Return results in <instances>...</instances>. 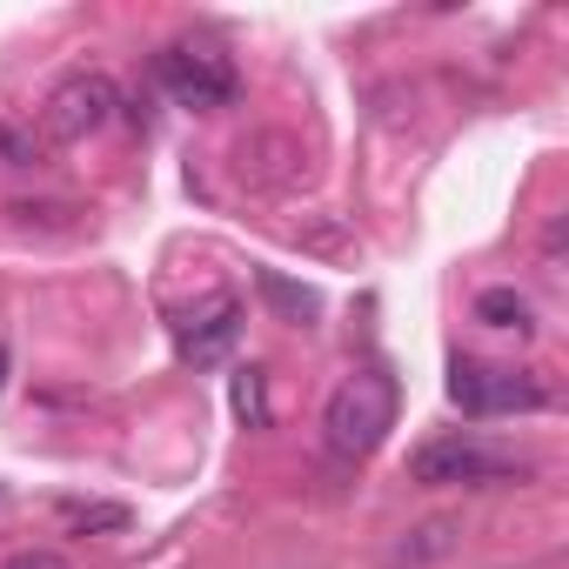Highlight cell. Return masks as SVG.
I'll return each mask as SVG.
<instances>
[{
  "label": "cell",
  "mask_w": 569,
  "mask_h": 569,
  "mask_svg": "<svg viewBox=\"0 0 569 569\" xmlns=\"http://www.w3.org/2000/svg\"><path fill=\"white\" fill-rule=\"evenodd\" d=\"M462 549V516H422V522H409L396 542H389V569H429V562H449Z\"/></svg>",
  "instance_id": "obj_7"
},
{
  "label": "cell",
  "mask_w": 569,
  "mask_h": 569,
  "mask_svg": "<svg viewBox=\"0 0 569 569\" xmlns=\"http://www.w3.org/2000/svg\"><path fill=\"white\" fill-rule=\"evenodd\" d=\"M0 369H8V349H0Z\"/></svg>",
  "instance_id": "obj_18"
},
{
  "label": "cell",
  "mask_w": 569,
  "mask_h": 569,
  "mask_svg": "<svg viewBox=\"0 0 569 569\" xmlns=\"http://www.w3.org/2000/svg\"><path fill=\"white\" fill-rule=\"evenodd\" d=\"M542 254H549V261H562V221H549V234H542Z\"/></svg>",
  "instance_id": "obj_17"
},
{
  "label": "cell",
  "mask_w": 569,
  "mask_h": 569,
  "mask_svg": "<svg viewBox=\"0 0 569 569\" xmlns=\"http://www.w3.org/2000/svg\"><path fill=\"white\" fill-rule=\"evenodd\" d=\"M134 522V509L128 502H61V529H74V536H121Z\"/></svg>",
  "instance_id": "obj_11"
},
{
  "label": "cell",
  "mask_w": 569,
  "mask_h": 569,
  "mask_svg": "<svg viewBox=\"0 0 569 569\" xmlns=\"http://www.w3.org/2000/svg\"><path fill=\"white\" fill-rule=\"evenodd\" d=\"M502 476H529V462L496 456L476 436H436L409 456V482H422V489H456V482L476 489V482H502Z\"/></svg>",
  "instance_id": "obj_3"
},
{
  "label": "cell",
  "mask_w": 569,
  "mask_h": 569,
  "mask_svg": "<svg viewBox=\"0 0 569 569\" xmlns=\"http://www.w3.org/2000/svg\"><path fill=\"white\" fill-rule=\"evenodd\" d=\"M234 168H241V181H254V188H289V181L302 174V148H296L289 134H254V141L234 148Z\"/></svg>",
  "instance_id": "obj_8"
},
{
  "label": "cell",
  "mask_w": 569,
  "mask_h": 569,
  "mask_svg": "<svg viewBox=\"0 0 569 569\" xmlns=\"http://www.w3.org/2000/svg\"><path fill=\"white\" fill-rule=\"evenodd\" d=\"M114 108H121V88H114L108 74H68V81L48 94V108H41V148H48V141H54V148H74V141L101 134V128L114 121Z\"/></svg>",
  "instance_id": "obj_4"
},
{
  "label": "cell",
  "mask_w": 569,
  "mask_h": 569,
  "mask_svg": "<svg viewBox=\"0 0 569 569\" xmlns=\"http://www.w3.org/2000/svg\"><path fill=\"white\" fill-rule=\"evenodd\" d=\"M476 322H482V329H516V336L536 329V322H529V296L509 289V281H496V289L476 296Z\"/></svg>",
  "instance_id": "obj_10"
},
{
  "label": "cell",
  "mask_w": 569,
  "mask_h": 569,
  "mask_svg": "<svg viewBox=\"0 0 569 569\" xmlns=\"http://www.w3.org/2000/svg\"><path fill=\"white\" fill-rule=\"evenodd\" d=\"M174 336H181V362L214 369V362L234 349V336H241V302H234V296H208L194 316L174 322Z\"/></svg>",
  "instance_id": "obj_6"
},
{
  "label": "cell",
  "mask_w": 569,
  "mask_h": 569,
  "mask_svg": "<svg viewBox=\"0 0 569 569\" xmlns=\"http://www.w3.org/2000/svg\"><path fill=\"white\" fill-rule=\"evenodd\" d=\"M254 289H261V302H268L281 322H309V316H322V296L302 289V281H289V274H274V268L254 274Z\"/></svg>",
  "instance_id": "obj_9"
},
{
  "label": "cell",
  "mask_w": 569,
  "mask_h": 569,
  "mask_svg": "<svg viewBox=\"0 0 569 569\" xmlns=\"http://www.w3.org/2000/svg\"><path fill=\"white\" fill-rule=\"evenodd\" d=\"M449 402L462 416H509V409H549V389L529 369H489V362H456L449 369Z\"/></svg>",
  "instance_id": "obj_5"
},
{
  "label": "cell",
  "mask_w": 569,
  "mask_h": 569,
  "mask_svg": "<svg viewBox=\"0 0 569 569\" xmlns=\"http://www.w3.org/2000/svg\"><path fill=\"white\" fill-rule=\"evenodd\" d=\"M296 241H302L309 254H356V234H349L336 214H316V221H302V228H296Z\"/></svg>",
  "instance_id": "obj_14"
},
{
  "label": "cell",
  "mask_w": 569,
  "mask_h": 569,
  "mask_svg": "<svg viewBox=\"0 0 569 569\" xmlns=\"http://www.w3.org/2000/svg\"><path fill=\"white\" fill-rule=\"evenodd\" d=\"M228 402H234V416H241V429H268L274 422V409H268V369H234V382H228Z\"/></svg>",
  "instance_id": "obj_12"
},
{
  "label": "cell",
  "mask_w": 569,
  "mask_h": 569,
  "mask_svg": "<svg viewBox=\"0 0 569 569\" xmlns=\"http://www.w3.org/2000/svg\"><path fill=\"white\" fill-rule=\"evenodd\" d=\"M396 409H402V389H396V376H389L382 362H362L356 376H342L336 396H329V409H322V442H329V456H342V462L376 456L382 436L396 429Z\"/></svg>",
  "instance_id": "obj_1"
},
{
  "label": "cell",
  "mask_w": 569,
  "mask_h": 569,
  "mask_svg": "<svg viewBox=\"0 0 569 569\" xmlns=\"http://www.w3.org/2000/svg\"><path fill=\"white\" fill-rule=\"evenodd\" d=\"M154 81H161L181 108H194V114L228 108V101L241 94L234 61H228L221 48H208V41H174V48H161V54H154Z\"/></svg>",
  "instance_id": "obj_2"
},
{
  "label": "cell",
  "mask_w": 569,
  "mask_h": 569,
  "mask_svg": "<svg viewBox=\"0 0 569 569\" xmlns=\"http://www.w3.org/2000/svg\"><path fill=\"white\" fill-rule=\"evenodd\" d=\"M8 569H68V562H61L54 549H28V556H14Z\"/></svg>",
  "instance_id": "obj_16"
},
{
  "label": "cell",
  "mask_w": 569,
  "mask_h": 569,
  "mask_svg": "<svg viewBox=\"0 0 569 569\" xmlns=\"http://www.w3.org/2000/svg\"><path fill=\"white\" fill-rule=\"evenodd\" d=\"M8 221L14 228H41V234H68L81 221L74 201H8Z\"/></svg>",
  "instance_id": "obj_13"
},
{
  "label": "cell",
  "mask_w": 569,
  "mask_h": 569,
  "mask_svg": "<svg viewBox=\"0 0 569 569\" xmlns=\"http://www.w3.org/2000/svg\"><path fill=\"white\" fill-rule=\"evenodd\" d=\"M0 161H8V168H41L48 148H41L28 128H8V121H0Z\"/></svg>",
  "instance_id": "obj_15"
}]
</instances>
